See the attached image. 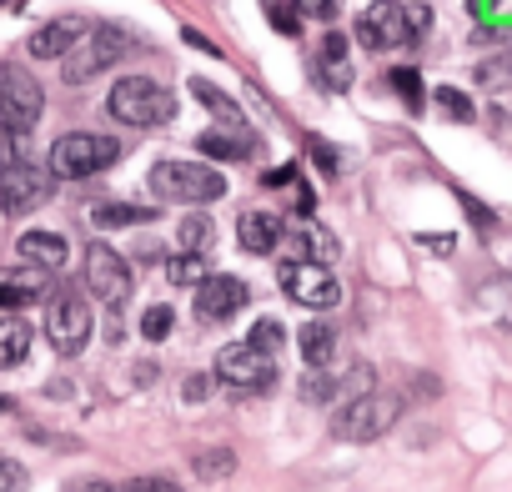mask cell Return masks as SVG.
Instances as JSON below:
<instances>
[{"label":"cell","mask_w":512,"mask_h":492,"mask_svg":"<svg viewBox=\"0 0 512 492\" xmlns=\"http://www.w3.org/2000/svg\"><path fill=\"white\" fill-rule=\"evenodd\" d=\"M146 181L161 201H221L226 196V176L206 161H156Z\"/></svg>","instance_id":"277c9868"},{"label":"cell","mask_w":512,"mask_h":492,"mask_svg":"<svg viewBox=\"0 0 512 492\" xmlns=\"http://www.w3.org/2000/svg\"><path fill=\"white\" fill-rule=\"evenodd\" d=\"M246 297H251V287L241 282V277H201V292H196V317L201 322H226V317H236L241 307H246Z\"/></svg>","instance_id":"4fadbf2b"},{"label":"cell","mask_w":512,"mask_h":492,"mask_svg":"<svg viewBox=\"0 0 512 492\" xmlns=\"http://www.w3.org/2000/svg\"><path fill=\"white\" fill-rule=\"evenodd\" d=\"M246 151H256V136L246 126H216V131H201V156H216V161H241Z\"/></svg>","instance_id":"e0dca14e"},{"label":"cell","mask_w":512,"mask_h":492,"mask_svg":"<svg viewBox=\"0 0 512 492\" xmlns=\"http://www.w3.org/2000/svg\"><path fill=\"white\" fill-rule=\"evenodd\" d=\"M337 387H342V382H337L327 367H312V372L302 377V397L317 402V407H322V402H337Z\"/></svg>","instance_id":"83f0119b"},{"label":"cell","mask_w":512,"mask_h":492,"mask_svg":"<svg viewBox=\"0 0 512 492\" xmlns=\"http://www.w3.org/2000/svg\"><path fill=\"white\" fill-rule=\"evenodd\" d=\"M297 241H302L307 262H322V267H327V262L337 257V236H332V231H302Z\"/></svg>","instance_id":"f546056e"},{"label":"cell","mask_w":512,"mask_h":492,"mask_svg":"<svg viewBox=\"0 0 512 492\" xmlns=\"http://www.w3.org/2000/svg\"><path fill=\"white\" fill-rule=\"evenodd\" d=\"M216 382H226L231 392H267L272 382H277V357H267V352H256L251 342H231V347H221V357H216Z\"/></svg>","instance_id":"9c48e42d"},{"label":"cell","mask_w":512,"mask_h":492,"mask_svg":"<svg viewBox=\"0 0 512 492\" xmlns=\"http://www.w3.org/2000/svg\"><path fill=\"white\" fill-rule=\"evenodd\" d=\"M176 236H181V252H211V241H216V226H211V216H186L181 226H176Z\"/></svg>","instance_id":"cb8c5ba5"},{"label":"cell","mask_w":512,"mask_h":492,"mask_svg":"<svg viewBox=\"0 0 512 492\" xmlns=\"http://www.w3.org/2000/svg\"><path fill=\"white\" fill-rule=\"evenodd\" d=\"M46 342L61 352V357H76L86 342H91V307L76 287H61L46 307Z\"/></svg>","instance_id":"52a82bcc"},{"label":"cell","mask_w":512,"mask_h":492,"mask_svg":"<svg viewBox=\"0 0 512 492\" xmlns=\"http://www.w3.org/2000/svg\"><path fill=\"white\" fill-rule=\"evenodd\" d=\"M432 101H437V111H442L447 121H472V116H477V111H472V101H467L457 86H437V96H432Z\"/></svg>","instance_id":"f1b7e54d"},{"label":"cell","mask_w":512,"mask_h":492,"mask_svg":"<svg viewBox=\"0 0 512 492\" xmlns=\"http://www.w3.org/2000/svg\"><path fill=\"white\" fill-rule=\"evenodd\" d=\"M56 196V176L36 161H11L0 171V216H26Z\"/></svg>","instance_id":"ba28073f"},{"label":"cell","mask_w":512,"mask_h":492,"mask_svg":"<svg viewBox=\"0 0 512 492\" xmlns=\"http://www.w3.org/2000/svg\"><path fill=\"white\" fill-rule=\"evenodd\" d=\"M186 402H206V392H211V377H186Z\"/></svg>","instance_id":"ab89813d"},{"label":"cell","mask_w":512,"mask_h":492,"mask_svg":"<svg viewBox=\"0 0 512 492\" xmlns=\"http://www.w3.org/2000/svg\"><path fill=\"white\" fill-rule=\"evenodd\" d=\"M86 292L106 307H121L131 297V262L106 241H91L86 246Z\"/></svg>","instance_id":"8fae6325"},{"label":"cell","mask_w":512,"mask_h":492,"mask_svg":"<svg viewBox=\"0 0 512 492\" xmlns=\"http://www.w3.org/2000/svg\"><path fill=\"white\" fill-rule=\"evenodd\" d=\"M191 96H196V101H201V106H206V111H211L216 121H226V126H246L241 106H236V101H231L226 91H216L211 81H201V76H196V81H191Z\"/></svg>","instance_id":"ffe728a7"},{"label":"cell","mask_w":512,"mask_h":492,"mask_svg":"<svg viewBox=\"0 0 512 492\" xmlns=\"http://www.w3.org/2000/svg\"><path fill=\"white\" fill-rule=\"evenodd\" d=\"M46 287H51L46 272H41V277H11V282H0V307H26V302H36Z\"/></svg>","instance_id":"d4e9b609"},{"label":"cell","mask_w":512,"mask_h":492,"mask_svg":"<svg viewBox=\"0 0 512 492\" xmlns=\"http://www.w3.org/2000/svg\"><path fill=\"white\" fill-rule=\"evenodd\" d=\"M26 352H31V322L6 317V322H0V372H6V367H21Z\"/></svg>","instance_id":"d6986e66"},{"label":"cell","mask_w":512,"mask_h":492,"mask_svg":"<svg viewBox=\"0 0 512 492\" xmlns=\"http://www.w3.org/2000/svg\"><path fill=\"white\" fill-rule=\"evenodd\" d=\"M166 277H171L176 287H196V282L206 277V252H181V257H171V262H166Z\"/></svg>","instance_id":"484cf974"},{"label":"cell","mask_w":512,"mask_h":492,"mask_svg":"<svg viewBox=\"0 0 512 492\" xmlns=\"http://www.w3.org/2000/svg\"><path fill=\"white\" fill-rule=\"evenodd\" d=\"M317 71H322V81H327L332 91H347V86H352L347 36H337V31H327V36H322V56H317Z\"/></svg>","instance_id":"ac0fdd59"},{"label":"cell","mask_w":512,"mask_h":492,"mask_svg":"<svg viewBox=\"0 0 512 492\" xmlns=\"http://www.w3.org/2000/svg\"><path fill=\"white\" fill-rule=\"evenodd\" d=\"M302 21H332L337 16V0H292Z\"/></svg>","instance_id":"e575fe53"},{"label":"cell","mask_w":512,"mask_h":492,"mask_svg":"<svg viewBox=\"0 0 512 492\" xmlns=\"http://www.w3.org/2000/svg\"><path fill=\"white\" fill-rule=\"evenodd\" d=\"M236 241L246 246L251 257H272L277 241H282V216H272V211H246V216L236 221Z\"/></svg>","instance_id":"9a60e30c"},{"label":"cell","mask_w":512,"mask_h":492,"mask_svg":"<svg viewBox=\"0 0 512 492\" xmlns=\"http://www.w3.org/2000/svg\"><path fill=\"white\" fill-rule=\"evenodd\" d=\"M402 417V397L397 392H357L347 402H337L332 412V437L337 442H377L382 432H392Z\"/></svg>","instance_id":"6da1fadb"},{"label":"cell","mask_w":512,"mask_h":492,"mask_svg":"<svg viewBox=\"0 0 512 492\" xmlns=\"http://www.w3.org/2000/svg\"><path fill=\"white\" fill-rule=\"evenodd\" d=\"M256 352H267V357H282V347H287V332H282V322H272V317H262L251 327V337H246Z\"/></svg>","instance_id":"4316f807"},{"label":"cell","mask_w":512,"mask_h":492,"mask_svg":"<svg viewBox=\"0 0 512 492\" xmlns=\"http://www.w3.org/2000/svg\"><path fill=\"white\" fill-rule=\"evenodd\" d=\"M417 241L427 246V252H437V257H447V252H452V241H457V236H452V231H427V236H417Z\"/></svg>","instance_id":"74e56055"},{"label":"cell","mask_w":512,"mask_h":492,"mask_svg":"<svg viewBox=\"0 0 512 492\" xmlns=\"http://www.w3.org/2000/svg\"><path fill=\"white\" fill-rule=\"evenodd\" d=\"M121 161V141L116 136H96V131H71L51 146L46 156V171L56 181H86V176H101L106 166Z\"/></svg>","instance_id":"7a4b0ae2"},{"label":"cell","mask_w":512,"mask_h":492,"mask_svg":"<svg viewBox=\"0 0 512 492\" xmlns=\"http://www.w3.org/2000/svg\"><path fill=\"white\" fill-rule=\"evenodd\" d=\"M81 36H86V21H81V16H56V21H46L26 46H31V56H36V61H61Z\"/></svg>","instance_id":"5bb4252c"},{"label":"cell","mask_w":512,"mask_h":492,"mask_svg":"<svg viewBox=\"0 0 512 492\" xmlns=\"http://www.w3.org/2000/svg\"><path fill=\"white\" fill-rule=\"evenodd\" d=\"M191 472H196L201 482H226V477L236 472V452H231V447H206V452L191 457Z\"/></svg>","instance_id":"603a6c76"},{"label":"cell","mask_w":512,"mask_h":492,"mask_svg":"<svg viewBox=\"0 0 512 492\" xmlns=\"http://www.w3.org/2000/svg\"><path fill=\"white\" fill-rule=\"evenodd\" d=\"M21 257L31 267H41V272H61L71 262V246H66L61 231H26L21 236Z\"/></svg>","instance_id":"2e32d148"},{"label":"cell","mask_w":512,"mask_h":492,"mask_svg":"<svg viewBox=\"0 0 512 492\" xmlns=\"http://www.w3.org/2000/svg\"><path fill=\"white\" fill-rule=\"evenodd\" d=\"M507 76H512V56H502V61H482V66H477V81H482V86H502Z\"/></svg>","instance_id":"d590c367"},{"label":"cell","mask_w":512,"mask_h":492,"mask_svg":"<svg viewBox=\"0 0 512 492\" xmlns=\"http://www.w3.org/2000/svg\"><path fill=\"white\" fill-rule=\"evenodd\" d=\"M262 11H267V21H272L277 31H287V36H297V31H302V16H297L292 0H262Z\"/></svg>","instance_id":"4dcf8cb0"},{"label":"cell","mask_w":512,"mask_h":492,"mask_svg":"<svg viewBox=\"0 0 512 492\" xmlns=\"http://www.w3.org/2000/svg\"><path fill=\"white\" fill-rule=\"evenodd\" d=\"M171 307H146V317H141V337L146 342H166L171 337Z\"/></svg>","instance_id":"d6a6232c"},{"label":"cell","mask_w":512,"mask_h":492,"mask_svg":"<svg viewBox=\"0 0 512 492\" xmlns=\"http://www.w3.org/2000/svg\"><path fill=\"white\" fill-rule=\"evenodd\" d=\"M126 51H131V41H126L121 26H96V31H86V36L61 56V61H66V81H71V86H86V81H96L101 71H111Z\"/></svg>","instance_id":"5b68a950"},{"label":"cell","mask_w":512,"mask_h":492,"mask_svg":"<svg viewBox=\"0 0 512 492\" xmlns=\"http://www.w3.org/2000/svg\"><path fill=\"white\" fill-rule=\"evenodd\" d=\"M91 221L96 226H146V221H156V206H116V201H101L96 211H91Z\"/></svg>","instance_id":"7402d4cb"},{"label":"cell","mask_w":512,"mask_h":492,"mask_svg":"<svg viewBox=\"0 0 512 492\" xmlns=\"http://www.w3.org/2000/svg\"><path fill=\"white\" fill-rule=\"evenodd\" d=\"M277 282H282V292L297 307H312V312H327V307L342 302V287H337V277L322 262H287Z\"/></svg>","instance_id":"7c38bea8"},{"label":"cell","mask_w":512,"mask_h":492,"mask_svg":"<svg viewBox=\"0 0 512 492\" xmlns=\"http://www.w3.org/2000/svg\"><path fill=\"white\" fill-rule=\"evenodd\" d=\"M126 492H181V487L166 477H136V482H126Z\"/></svg>","instance_id":"f35d334b"},{"label":"cell","mask_w":512,"mask_h":492,"mask_svg":"<svg viewBox=\"0 0 512 492\" xmlns=\"http://www.w3.org/2000/svg\"><path fill=\"white\" fill-rule=\"evenodd\" d=\"M46 111V91L36 76H26L21 66H0V126L11 136H26Z\"/></svg>","instance_id":"8992f818"},{"label":"cell","mask_w":512,"mask_h":492,"mask_svg":"<svg viewBox=\"0 0 512 492\" xmlns=\"http://www.w3.org/2000/svg\"><path fill=\"white\" fill-rule=\"evenodd\" d=\"M26 467L16 462V457H0V492H26Z\"/></svg>","instance_id":"836d02e7"},{"label":"cell","mask_w":512,"mask_h":492,"mask_svg":"<svg viewBox=\"0 0 512 492\" xmlns=\"http://www.w3.org/2000/svg\"><path fill=\"white\" fill-rule=\"evenodd\" d=\"M387 81H392V91L407 101V111H422V76H417V71H407V66H402V71H392Z\"/></svg>","instance_id":"1f68e13d"},{"label":"cell","mask_w":512,"mask_h":492,"mask_svg":"<svg viewBox=\"0 0 512 492\" xmlns=\"http://www.w3.org/2000/svg\"><path fill=\"white\" fill-rule=\"evenodd\" d=\"M76 492H116V487H106V482H81Z\"/></svg>","instance_id":"60d3db41"},{"label":"cell","mask_w":512,"mask_h":492,"mask_svg":"<svg viewBox=\"0 0 512 492\" xmlns=\"http://www.w3.org/2000/svg\"><path fill=\"white\" fill-rule=\"evenodd\" d=\"M106 111H111L121 126L146 131V126H166V121L176 116V96H171L166 86H156L151 76H126V81L111 86Z\"/></svg>","instance_id":"3957f363"},{"label":"cell","mask_w":512,"mask_h":492,"mask_svg":"<svg viewBox=\"0 0 512 492\" xmlns=\"http://www.w3.org/2000/svg\"><path fill=\"white\" fill-rule=\"evenodd\" d=\"M332 352H337L332 322H307V327H302V357H307V367H327Z\"/></svg>","instance_id":"44dd1931"},{"label":"cell","mask_w":512,"mask_h":492,"mask_svg":"<svg viewBox=\"0 0 512 492\" xmlns=\"http://www.w3.org/2000/svg\"><path fill=\"white\" fill-rule=\"evenodd\" d=\"M307 151H312V161H317L327 176H337V171H342V161H337V146H327V141H307Z\"/></svg>","instance_id":"8d00e7d4"},{"label":"cell","mask_w":512,"mask_h":492,"mask_svg":"<svg viewBox=\"0 0 512 492\" xmlns=\"http://www.w3.org/2000/svg\"><path fill=\"white\" fill-rule=\"evenodd\" d=\"M357 41L367 51H392V46H417L407 0H372V6L357 16Z\"/></svg>","instance_id":"30bf717a"}]
</instances>
